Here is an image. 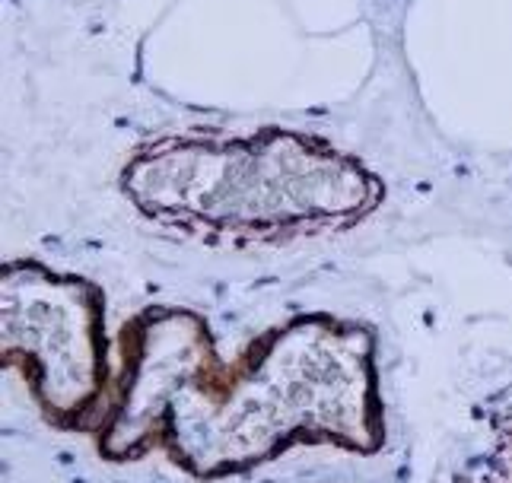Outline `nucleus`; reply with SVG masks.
Masks as SVG:
<instances>
[{"instance_id": "nucleus-1", "label": "nucleus", "mask_w": 512, "mask_h": 483, "mask_svg": "<svg viewBox=\"0 0 512 483\" xmlns=\"http://www.w3.org/2000/svg\"><path fill=\"white\" fill-rule=\"evenodd\" d=\"M128 191L163 223L242 239L347 223L379 198L350 159L284 131L166 140L131 163Z\"/></svg>"}]
</instances>
